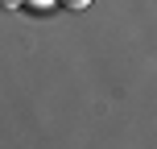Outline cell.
Here are the masks:
<instances>
[{
    "instance_id": "1",
    "label": "cell",
    "mask_w": 157,
    "mask_h": 149,
    "mask_svg": "<svg viewBox=\"0 0 157 149\" xmlns=\"http://www.w3.org/2000/svg\"><path fill=\"white\" fill-rule=\"evenodd\" d=\"M58 4H62V8H75V13H78V8H87L91 0H58Z\"/></svg>"
}]
</instances>
